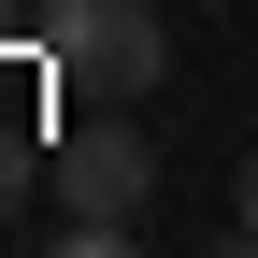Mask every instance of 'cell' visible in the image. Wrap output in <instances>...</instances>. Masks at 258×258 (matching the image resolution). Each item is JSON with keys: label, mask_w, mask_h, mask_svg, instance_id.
Wrapping results in <instances>:
<instances>
[{"label": "cell", "mask_w": 258, "mask_h": 258, "mask_svg": "<svg viewBox=\"0 0 258 258\" xmlns=\"http://www.w3.org/2000/svg\"><path fill=\"white\" fill-rule=\"evenodd\" d=\"M158 72H172L158 0H43V86H72V101H144Z\"/></svg>", "instance_id": "1"}, {"label": "cell", "mask_w": 258, "mask_h": 258, "mask_svg": "<svg viewBox=\"0 0 258 258\" xmlns=\"http://www.w3.org/2000/svg\"><path fill=\"white\" fill-rule=\"evenodd\" d=\"M215 258H258V230H230V244H215Z\"/></svg>", "instance_id": "5"}, {"label": "cell", "mask_w": 258, "mask_h": 258, "mask_svg": "<svg viewBox=\"0 0 258 258\" xmlns=\"http://www.w3.org/2000/svg\"><path fill=\"white\" fill-rule=\"evenodd\" d=\"M0 201H15V158H0Z\"/></svg>", "instance_id": "6"}, {"label": "cell", "mask_w": 258, "mask_h": 258, "mask_svg": "<svg viewBox=\"0 0 258 258\" xmlns=\"http://www.w3.org/2000/svg\"><path fill=\"white\" fill-rule=\"evenodd\" d=\"M144 186H158V144L129 129V101L72 115V144H57V201H72V215H129Z\"/></svg>", "instance_id": "2"}, {"label": "cell", "mask_w": 258, "mask_h": 258, "mask_svg": "<svg viewBox=\"0 0 258 258\" xmlns=\"http://www.w3.org/2000/svg\"><path fill=\"white\" fill-rule=\"evenodd\" d=\"M43 258H144V244H129V215H72V230H43Z\"/></svg>", "instance_id": "3"}, {"label": "cell", "mask_w": 258, "mask_h": 258, "mask_svg": "<svg viewBox=\"0 0 258 258\" xmlns=\"http://www.w3.org/2000/svg\"><path fill=\"white\" fill-rule=\"evenodd\" d=\"M244 230H258V158H244Z\"/></svg>", "instance_id": "4"}]
</instances>
